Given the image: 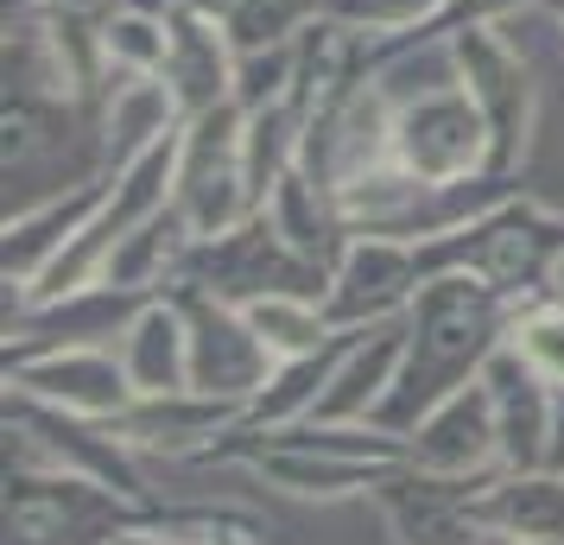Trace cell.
Returning <instances> with one entry per match:
<instances>
[{
	"mask_svg": "<svg viewBox=\"0 0 564 545\" xmlns=\"http://www.w3.org/2000/svg\"><path fill=\"white\" fill-rule=\"evenodd\" d=\"M508 292H495L482 273H432L406 312V356H400V381L387 393V406L375 413L381 432L406 438L419 418L444 406L457 388L482 381V368L495 362V349L513 330Z\"/></svg>",
	"mask_w": 564,
	"mask_h": 545,
	"instance_id": "1",
	"label": "cell"
},
{
	"mask_svg": "<svg viewBox=\"0 0 564 545\" xmlns=\"http://www.w3.org/2000/svg\"><path fill=\"white\" fill-rule=\"evenodd\" d=\"M216 469H248L254 482L292 494V501H356L375 494L406 464V438H393L381 425H324L299 418L280 432H235L216 444Z\"/></svg>",
	"mask_w": 564,
	"mask_h": 545,
	"instance_id": "2",
	"label": "cell"
},
{
	"mask_svg": "<svg viewBox=\"0 0 564 545\" xmlns=\"http://www.w3.org/2000/svg\"><path fill=\"white\" fill-rule=\"evenodd\" d=\"M0 418H7V469H64V476H89L102 489L128 494L140 508L159 501L153 482H147V457L115 438V425L57 413V406L26 400L13 388H7V413Z\"/></svg>",
	"mask_w": 564,
	"mask_h": 545,
	"instance_id": "3",
	"label": "cell"
},
{
	"mask_svg": "<svg viewBox=\"0 0 564 545\" xmlns=\"http://www.w3.org/2000/svg\"><path fill=\"white\" fill-rule=\"evenodd\" d=\"M140 514H147L140 501L89 476L7 469V545H115Z\"/></svg>",
	"mask_w": 564,
	"mask_h": 545,
	"instance_id": "4",
	"label": "cell"
},
{
	"mask_svg": "<svg viewBox=\"0 0 564 545\" xmlns=\"http://www.w3.org/2000/svg\"><path fill=\"white\" fill-rule=\"evenodd\" d=\"M178 286H197L223 305H254V298H280V292H299V298H324L330 292V266L305 260L299 248H285V235L267 222V209L235 222L229 235H209L191 248V266H184Z\"/></svg>",
	"mask_w": 564,
	"mask_h": 545,
	"instance_id": "5",
	"label": "cell"
},
{
	"mask_svg": "<svg viewBox=\"0 0 564 545\" xmlns=\"http://www.w3.org/2000/svg\"><path fill=\"white\" fill-rule=\"evenodd\" d=\"M172 209L191 222L197 241L229 235L235 222L254 216V197H248V108L223 102L184 121Z\"/></svg>",
	"mask_w": 564,
	"mask_h": 545,
	"instance_id": "6",
	"label": "cell"
},
{
	"mask_svg": "<svg viewBox=\"0 0 564 545\" xmlns=\"http://www.w3.org/2000/svg\"><path fill=\"white\" fill-rule=\"evenodd\" d=\"M488 153H495L488 121L463 83H437V89H419L406 102H393V165L406 178L419 184L476 178V172H495Z\"/></svg>",
	"mask_w": 564,
	"mask_h": 545,
	"instance_id": "7",
	"label": "cell"
},
{
	"mask_svg": "<svg viewBox=\"0 0 564 545\" xmlns=\"http://www.w3.org/2000/svg\"><path fill=\"white\" fill-rule=\"evenodd\" d=\"M451 57H457V83L469 89V102L482 108L488 121V165L495 172H520L527 140H533V77H527V57L513 52V39L495 20L476 26H451Z\"/></svg>",
	"mask_w": 564,
	"mask_h": 545,
	"instance_id": "8",
	"label": "cell"
},
{
	"mask_svg": "<svg viewBox=\"0 0 564 545\" xmlns=\"http://www.w3.org/2000/svg\"><path fill=\"white\" fill-rule=\"evenodd\" d=\"M425 286V266L412 241L393 235H349L343 260L330 266V292H324V312L336 330H368L387 317H406L412 298Z\"/></svg>",
	"mask_w": 564,
	"mask_h": 545,
	"instance_id": "9",
	"label": "cell"
},
{
	"mask_svg": "<svg viewBox=\"0 0 564 545\" xmlns=\"http://www.w3.org/2000/svg\"><path fill=\"white\" fill-rule=\"evenodd\" d=\"M172 292H178L184 324H191V388L254 406V393L267 388V374L280 362L267 356V342L248 324V312L241 305H223V298H209L197 286H172Z\"/></svg>",
	"mask_w": 564,
	"mask_h": 545,
	"instance_id": "10",
	"label": "cell"
},
{
	"mask_svg": "<svg viewBox=\"0 0 564 545\" xmlns=\"http://www.w3.org/2000/svg\"><path fill=\"white\" fill-rule=\"evenodd\" d=\"M7 388L26 393V400H45L57 413L96 418V425H115L128 413L133 381L121 356L108 342H89V349H39V356H7Z\"/></svg>",
	"mask_w": 564,
	"mask_h": 545,
	"instance_id": "11",
	"label": "cell"
},
{
	"mask_svg": "<svg viewBox=\"0 0 564 545\" xmlns=\"http://www.w3.org/2000/svg\"><path fill=\"white\" fill-rule=\"evenodd\" d=\"M488 482H495V476L457 482V476H425V469L400 464L368 501L381 508L387 533L400 545H508L476 520V494H482Z\"/></svg>",
	"mask_w": 564,
	"mask_h": 545,
	"instance_id": "12",
	"label": "cell"
},
{
	"mask_svg": "<svg viewBox=\"0 0 564 545\" xmlns=\"http://www.w3.org/2000/svg\"><path fill=\"white\" fill-rule=\"evenodd\" d=\"M248 425V400H216V393H153L133 400L128 413L115 418V438L140 450V457H165V464H209L216 444L235 438Z\"/></svg>",
	"mask_w": 564,
	"mask_h": 545,
	"instance_id": "13",
	"label": "cell"
},
{
	"mask_svg": "<svg viewBox=\"0 0 564 545\" xmlns=\"http://www.w3.org/2000/svg\"><path fill=\"white\" fill-rule=\"evenodd\" d=\"M406 464L425 469V476H457V482L501 476V425H495V400H488L482 381L457 388L444 406H432L412 425Z\"/></svg>",
	"mask_w": 564,
	"mask_h": 545,
	"instance_id": "14",
	"label": "cell"
},
{
	"mask_svg": "<svg viewBox=\"0 0 564 545\" xmlns=\"http://www.w3.org/2000/svg\"><path fill=\"white\" fill-rule=\"evenodd\" d=\"M153 292H128V286H89L52 305H20L7 312V356H39V349H89V342H121V330L133 324V312Z\"/></svg>",
	"mask_w": 564,
	"mask_h": 545,
	"instance_id": "15",
	"label": "cell"
},
{
	"mask_svg": "<svg viewBox=\"0 0 564 545\" xmlns=\"http://www.w3.org/2000/svg\"><path fill=\"white\" fill-rule=\"evenodd\" d=\"M102 204H108V178L96 172V178L70 184V190H52V197H32V204L7 209V254H0V266H7V298H20L102 216Z\"/></svg>",
	"mask_w": 564,
	"mask_h": 545,
	"instance_id": "16",
	"label": "cell"
},
{
	"mask_svg": "<svg viewBox=\"0 0 564 545\" xmlns=\"http://www.w3.org/2000/svg\"><path fill=\"white\" fill-rule=\"evenodd\" d=\"M482 388H488V400H495V425H501V469H545V450H552V400H558V388H552L513 342L495 349V362L482 368Z\"/></svg>",
	"mask_w": 564,
	"mask_h": 545,
	"instance_id": "17",
	"label": "cell"
},
{
	"mask_svg": "<svg viewBox=\"0 0 564 545\" xmlns=\"http://www.w3.org/2000/svg\"><path fill=\"white\" fill-rule=\"evenodd\" d=\"M184 128L178 96L165 89V77H128L108 83L102 102H96V165L102 178H115L121 165H133L140 153H153L159 140H172Z\"/></svg>",
	"mask_w": 564,
	"mask_h": 545,
	"instance_id": "18",
	"label": "cell"
},
{
	"mask_svg": "<svg viewBox=\"0 0 564 545\" xmlns=\"http://www.w3.org/2000/svg\"><path fill=\"white\" fill-rule=\"evenodd\" d=\"M400 356H406V317L356 330L349 356L336 362L330 388H324L311 418H324V425H375V413L387 406V393L400 381Z\"/></svg>",
	"mask_w": 564,
	"mask_h": 545,
	"instance_id": "19",
	"label": "cell"
},
{
	"mask_svg": "<svg viewBox=\"0 0 564 545\" xmlns=\"http://www.w3.org/2000/svg\"><path fill=\"white\" fill-rule=\"evenodd\" d=\"M115 356H121V368H128V381L140 400L191 388V324H184L178 292H153L133 312V324L121 330Z\"/></svg>",
	"mask_w": 564,
	"mask_h": 545,
	"instance_id": "20",
	"label": "cell"
},
{
	"mask_svg": "<svg viewBox=\"0 0 564 545\" xmlns=\"http://www.w3.org/2000/svg\"><path fill=\"white\" fill-rule=\"evenodd\" d=\"M165 89L178 96V115H204V108L235 102V45L229 26L197 20V13H172V57H165Z\"/></svg>",
	"mask_w": 564,
	"mask_h": 545,
	"instance_id": "21",
	"label": "cell"
},
{
	"mask_svg": "<svg viewBox=\"0 0 564 545\" xmlns=\"http://www.w3.org/2000/svg\"><path fill=\"white\" fill-rule=\"evenodd\" d=\"M476 520L495 539L564 545V469H501L476 494Z\"/></svg>",
	"mask_w": 564,
	"mask_h": 545,
	"instance_id": "22",
	"label": "cell"
},
{
	"mask_svg": "<svg viewBox=\"0 0 564 545\" xmlns=\"http://www.w3.org/2000/svg\"><path fill=\"white\" fill-rule=\"evenodd\" d=\"M267 222L285 235V248H299V254L317 260V266H336L343 248H349L343 209H336V197L311 178L305 165H292V172L280 178V190L267 197Z\"/></svg>",
	"mask_w": 564,
	"mask_h": 545,
	"instance_id": "23",
	"label": "cell"
},
{
	"mask_svg": "<svg viewBox=\"0 0 564 545\" xmlns=\"http://www.w3.org/2000/svg\"><path fill=\"white\" fill-rule=\"evenodd\" d=\"M349 342H356V330H343L336 342H324L317 356L280 362L273 374H267V388L254 393V406H248V425H241V432H280V425L311 418V413H317V400H324V388H330L336 362L349 356Z\"/></svg>",
	"mask_w": 564,
	"mask_h": 545,
	"instance_id": "24",
	"label": "cell"
},
{
	"mask_svg": "<svg viewBox=\"0 0 564 545\" xmlns=\"http://www.w3.org/2000/svg\"><path fill=\"white\" fill-rule=\"evenodd\" d=\"M248 324L260 330L267 342V356L273 362H299V356H317L324 342H336L343 330L330 324L324 312V298H299V292H280V298H254V305H241Z\"/></svg>",
	"mask_w": 564,
	"mask_h": 545,
	"instance_id": "25",
	"label": "cell"
},
{
	"mask_svg": "<svg viewBox=\"0 0 564 545\" xmlns=\"http://www.w3.org/2000/svg\"><path fill=\"white\" fill-rule=\"evenodd\" d=\"M508 342L539 368V374H545V381H552V388H564V286L527 298V305L513 312Z\"/></svg>",
	"mask_w": 564,
	"mask_h": 545,
	"instance_id": "26",
	"label": "cell"
},
{
	"mask_svg": "<svg viewBox=\"0 0 564 545\" xmlns=\"http://www.w3.org/2000/svg\"><path fill=\"white\" fill-rule=\"evenodd\" d=\"M299 89V39L267 52H235V108H273Z\"/></svg>",
	"mask_w": 564,
	"mask_h": 545,
	"instance_id": "27",
	"label": "cell"
},
{
	"mask_svg": "<svg viewBox=\"0 0 564 545\" xmlns=\"http://www.w3.org/2000/svg\"><path fill=\"white\" fill-rule=\"evenodd\" d=\"M209 545H260V526L223 508V520H216V539H209Z\"/></svg>",
	"mask_w": 564,
	"mask_h": 545,
	"instance_id": "28",
	"label": "cell"
},
{
	"mask_svg": "<svg viewBox=\"0 0 564 545\" xmlns=\"http://www.w3.org/2000/svg\"><path fill=\"white\" fill-rule=\"evenodd\" d=\"M178 13H197V20H216V26H229L235 0H178Z\"/></svg>",
	"mask_w": 564,
	"mask_h": 545,
	"instance_id": "29",
	"label": "cell"
},
{
	"mask_svg": "<svg viewBox=\"0 0 564 545\" xmlns=\"http://www.w3.org/2000/svg\"><path fill=\"white\" fill-rule=\"evenodd\" d=\"M545 13H552V20H558V32H564V0H545Z\"/></svg>",
	"mask_w": 564,
	"mask_h": 545,
	"instance_id": "30",
	"label": "cell"
},
{
	"mask_svg": "<svg viewBox=\"0 0 564 545\" xmlns=\"http://www.w3.org/2000/svg\"><path fill=\"white\" fill-rule=\"evenodd\" d=\"M508 545H527V539H508Z\"/></svg>",
	"mask_w": 564,
	"mask_h": 545,
	"instance_id": "31",
	"label": "cell"
}]
</instances>
